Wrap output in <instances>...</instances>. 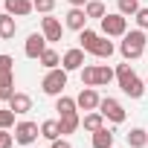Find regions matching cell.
Wrapping results in <instances>:
<instances>
[{"label": "cell", "instance_id": "cell-1", "mask_svg": "<svg viewBox=\"0 0 148 148\" xmlns=\"http://www.w3.org/2000/svg\"><path fill=\"white\" fill-rule=\"evenodd\" d=\"M145 44H148L145 29H131V32H125V35H122L119 52H122V58H125V61H136V58H142V55H145Z\"/></svg>", "mask_w": 148, "mask_h": 148}, {"label": "cell", "instance_id": "cell-2", "mask_svg": "<svg viewBox=\"0 0 148 148\" xmlns=\"http://www.w3.org/2000/svg\"><path fill=\"white\" fill-rule=\"evenodd\" d=\"M116 82H119V87H122L125 96H131V99H142V93H145V82L131 70V64H119V67H116Z\"/></svg>", "mask_w": 148, "mask_h": 148}, {"label": "cell", "instance_id": "cell-3", "mask_svg": "<svg viewBox=\"0 0 148 148\" xmlns=\"http://www.w3.org/2000/svg\"><path fill=\"white\" fill-rule=\"evenodd\" d=\"M67 87V70L64 67H55V70H47V76L41 82V90L47 96H61Z\"/></svg>", "mask_w": 148, "mask_h": 148}, {"label": "cell", "instance_id": "cell-4", "mask_svg": "<svg viewBox=\"0 0 148 148\" xmlns=\"http://www.w3.org/2000/svg\"><path fill=\"white\" fill-rule=\"evenodd\" d=\"M102 32H105L108 38H122V35L128 32V18H125L122 12H108V15L102 18Z\"/></svg>", "mask_w": 148, "mask_h": 148}, {"label": "cell", "instance_id": "cell-5", "mask_svg": "<svg viewBox=\"0 0 148 148\" xmlns=\"http://www.w3.org/2000/svg\"><path fill=\"white\" fill-rule=\"evenodd\" d=\"M99 113L108 119V122H113V125H122L125 122V108H122V102L119 99H110V96H105L102 102H99Z\"/></svg>", "mask_w": 148, "mask_h": 148}, {"label": "cell", "instance_id": "cell-6", "mask_svg": "<svg viewBox=\"0 0 148 148\" xmlns=\"http://www.w3.org/2000/svg\"><path fill=\"white\" fill-rule=\"evenodd\" d=\"M38 136H41V125L38 122H29L26 119V122H18L15 125V142L18 145H32Z\"/></svg>", "mask_w": 148, "mask_h": 148}, {"label": "cell", "instance_id": "cell-7", "mask_svg": "<svg viewBox=\"0 0 148 148\" xmlns=\"http://www.w3.org/2000/svg\"><path fill=\"white\" fill-rule=\"evenodd\" d=\"M41 32H44V38H47L49 44H58V41L64 38V26H61V21L52 18V15L41 18Z\"/></svg>", "mask_w": 148, "mask_h": 148}, {"label": "cell", "instance_id": "cell-8", "mask_svg": "<svg viewBox=\"0 0 148 148\" xmlns=\"http://www.w3.org/2000/svg\"><path fill=\"white\" fill-rule=\"evenodd\" d=\"M47 38H44V32H32L29 38H26V44H23V52H26V58H41L44 55V49H47Z\"/></svg>", "mask_w": 148, "mask_h": 148}, {"label": "cell", "instance_id": "cell-9", "mask_svg": "<svg viewBox=\"0 0 148 148\" xmlns=\"http://www.w3.org/2000/svg\"><path fill=\"white\" fill-rule=\"evenodd\" d=\"M87 12L82 9V6H73L67 15H64V26L67 29H73V32H82V29H87Z\"/></svg>", "mask_w": 148, "mask_h": 148}, {"label": "cell", "instance_id": "cell-10", "mask_svg": "<svg viewBox=\"0 0 148 148\" xmlns=\"http://www.w3.org/2000/svg\"><path fill=\"white\" fill-rule=\"evenodd\" d=\"M61 67H64L67 73H73V70H82V67H84V49H82V47H73V49H67V52L61 55Z\"/></svg>", "mask_w": 148, "mask_h": 148}, {"label": "cell", "instance_id": "cell-11", "mask_svg": "<svg viewBox=\"0 0 148 148\" xmlns=\"http://www.w3.org/2000/svg\"><path fill=\"white\" fill-rule=\"evenodd\" d=\"M99 102H102V96L96 93V87H84V90L76 96L79 110H99Z\"/></svg>", "mask_w": 148, "mask_h": 148}, {"label": "cell", "instance_id": "cell-12", "mask_svg": "<svg viewBox=\"0 0 148 148\" xmlns=\"http://www.w3.org/2000/svg\"><path fill=\"white\" fill-rule=\"evenodd\" d=\"M6 12L15 18H26L29 12H35V6H32V0H6Z\"/></svg>", "mask_w": 148, "mask_h": 148}, {"label": "cell", "instance_id": "cell-13", "mask_svg": "<svg viewBox=\"0 0 148 148\" xmlns=\"http://www.w3.org/2000/svg\"><path fill=\"white\" fill-rule=\"evenodd\" d=\"M15 93H18V90H15V70H12V73H0V99L9 102Z\"/></svg>", "mask_w": 148, "mask_h": 148}, {"label": "cell", "instance_id": "cell-14", "mask_svg": "<svg viewBox=\"0 0 148 148\" xmlns=\"http://www.w3.org/2000/svg\"><path fill=\"white\" fill-rule=\"evenodd\" d=\"M9 108H12L18 116H23V113H29V110H32V99H29L26 93H15V96L9 99Z\"/></svg>", "mask_w": 148, "mask_h": 148}, {"label": "cell", "instance_id": "cell-15", "mask_svg": "<svg viewBox=\"0 0 148 148\" xmlns=\"http://www.w3.org/2000/svg\"><path fill=\"white\" fill-rule=\"evenodd\" d=\"M82 128H84V131H90V134H96L99 128H105V116H102L99 110H87V113H84V119H82Z\"/></svg>", "mask_w": 148, "mask_h": 148}, {"label": "cell", "instance_id": "cell-16", "mask_svg": "<svg viewBox=\"0 0 148 148\" xmlns=\"http://www.w3.org/2000/svg\"><path fill=\"white\" fill-rule=\"evenodd\" d=\"M15 32H18V23H15V15L3 12V15H0V38H3V41H9V38H15Z\"/></svg>", "mask_w": 148, "mask_h": 148}, {"label": "cell", "instance_id": "cell-17", "mask_svg": "<svg viewBox=\"0 0 148 148\" xmlns=\"http://www.w3.org/2000/svg\"><path fill=\"white\" fill-rule=\"evenodd\" d=\"M116 79V70L110 64H96V87H108Z\"/></svg>", "mask_w": 148, "mask_h": 148}, {"label": "cell", "instance_id": "cell-18", "mask_svg": "<svg viewBox=\"0 0 148 148\" xmlns=\"http://www.w3.org/2000/svg\"><path fill=\"white\" fill-rule=\"evenodd\" d=\"M55 110H58V116H70V113H79V105H76V99H70V96H55Z\"/></svg>", "mask_w": 148, "mask_h": 148}, {"label": "cell", "instance_id": "cell-19", "mask_svg": "<svg viewBox=\"0 0 148 148\" xmlns=\"http://www.w3.org/2000/svg\"><path fill=\"white\" fill-rule=\"evenodd\" d=\"M90 145H93V148H113V131H110V128H99V131L93 134Z\"/></svg>", "mask_w": 148, "mask_h": 148}, {"label": "cell", "instance_id": "cell-20", "mask_svg": "<svg viewBox=\"0 0 148 148\" xmlns=\"http://www.w3.org/2000/svg\"><path fill=\"white\" fill-rule=\"evenodd\" d=\"M113 52H116V47H113V41H110L108 35H105V38L99 35V41H96V49H93L90 55H96V58H110Z\"/></svg>", "mask_w": 148, "mask_h": 148}, {"label": "cell", "instance_id": "cell-21", "mask_svg": "<svg viewBox=\"0 0 148 148\" xmlns=\"http://www.w3.org/2000/svg\"><path fill=\"white\" fill-rule=\"evenodd\" d=\"M96 41H99V32H93V29H82L79 32V47L84 52H93L96 49Z\"/></svg>", "mask_w": 148, "mask_h": 148}, {"label": "cell", "instance_id": "cell-22", "mask_svg": "<svg viewBox=\"0 0 148 148\" xmlns=\"http://www.w3.org/2000/svg\"><path fill=\"white\" fill-rule=\"evenodd\" d=\"M41 136L49 139V142L58 139V136H61V122H58V119H47V122H41Z\"/></svg>", "mask_w": 148, "mask_h": 148}, {"label": "cell", "instance_id": "cell-23", "mask_svg": "<svg viewBox=\"0 0 148 148\" xmlns=\"http://www.w3.org/2000/svg\"><path fill=\"white\" fill-rule=\"evenodd\" d=\"M58 122H61V136H67V134H76V131L82 128V119H79V113H70V116H61Z\"/></svg>", "mask_w": 148, "mask_h": 148}, {"label": "cell", "instance_id": "cell-24", "mask_svg": "<svg viewBox=\"0 0 148 148\" xmlns=\"http://www.w3.org/2000/svg\"><path fill=\"white\" fill-rule=\"evenodd\" d=\"M38 61H41V67H47V70H55V67H61V55H58L52 47H47V49H44V55H41Z\"/></svg>", "mask_w": 148, "mask_h": 148}, {"label": "cell", "instance_id": "cell-25", "mask_svg": "<svg viewBox=\"0 0 148 148\" xmlns=\"http://www.w3.org/2000/svg\"><path fill=\"white\" fill-rule=\"evenodd\" d=\"M128 145H131V148H145V145H148V131H142V128H131V134H128Z\"/></svg>", "mask_w": 148, "mask_h": 148}, {"label": "cell", "instance_id": "cell-26", "mask_svg": "<svg viewBox=\"0 0 148 148\" xmlns=\"http://www.w3.org/2000/svg\"><path fill=\"white\" fill-rule=\"evenodd\" d=\"M116 12H122L125 18H134L139 12V0H116Z\"/></svg>", "mask_w": 148, "mask_h": 148}, {"label": "cell", "instance_id": "cell-27", "mask_svg": "<svg viewBox=\"0 0 148 148\" xmlns=\"http://www.w3.org/2000/svg\"><path fill=\"white\" fill-rule=\"evenodd\" d=\"M84 12H87V18H96V21H102L108 12H105V3L102 0H90V3L84 6Z\"/></svg>", "mask_w": 148, "mask_h": 148}, {"label": "cell", "instance_id": "cell-28", "mask_svg": "<svg viewBox=\"0 0 148 148\" xmlns=\"http://www.w3.org/2000/svg\"><path fill=\"white\" fill-rule=\"evenodd\" d=\"M82 84L84 87H96V64H84L82 67Z\"/></svg>", "mask_w": 148, "mask_h": 148}, {"label": "cell", "instance_id": "cell-29", "mask_svg": "<svg viewBox=\"0 0 148 148\" xmlns=\"http://www.w3.org/2000/svg\"><path fill=\"white\" fill-rule=\"evenodd\" d=\"M15 116H18V113H15L12 108H0V128H6V131L15 128Z\"/></svg>", "mask_w": 148, "mask_h": 148}, {"label": "cell", "instance_id": "cell-30", "mask_svg": "<svg viewBox=\"0 0 148 148\" xmlns=\"http://www.w3.org/2000/svg\"><path fill=\"white\" fill-rule=\"evenodd\" d=\"M32 6H35V12H41V15H49V12L55 9V0H32Z\"/></svg>", "mask_w": 148, "mask_h": 148}, {"label": "cell", "instance_id": "cell-31", "mask_svg": "<svg viewBox=\"0 0 148 148\" xmlns=\"http://www.w3.org/2000/svg\"><path fill=\"white\" fill-rule=\"evenodd\" d=\"M15 70V58L6 55V52H0V73H12Z\"/></svg>", "mask_w": 148, "mask_h": 148}, {"label": "cell", "instance_id": "cell-32", "mask_svg": "<svg viewBox=\"0 0 148 148\" xmlns=\"http://www.w3.org/2000/svg\"><path fill=\"white\" fill-rule=\"evenodd\" d=\"M134 21H136V26H139V29H148V9H145V6H139V12L134 15Z\"/></svg>", "mask_w": 148, "mask_h": 148}, {"label": "cell", "instance_id": "cell-33", "mask_svg": "<svg viewBox=\"0 0 148 148\" xmlns=\"http://www.w3.org/2000/svg\"><path fill=\"white\" fill-rule=\"evenodd\" d=\"M15 145V134H9L6 128H0V148H12Z\"/></svg>", "mask_w": 148, "mask_h": 148}, {"label": "cell", "instance_id": "cell-34", "mask_svg": "<svg viewBox=\"0 0 148 148\" xmlns=\"http://www.w3.org/2000/svg\"><path fill=\"white\" fill-rule=\"evenodd\" d=\"M49 148H73V142L70 139H64V136H58V139H52V145Z\"/></svg>", "mask_w": 148, "mask_h": 148}, {"label": "cell", "instance_id": "cell-35", "mask_svg": "<svg viewBox=\"0 0 148 148\" xmlns=\"http://www.w3.org/2000/svg\"><path fill=\"white\" fill-rule=\"evenodd\" d=\"M67 3H70V6H82V9H84V6L90 3V0H67Z\"/></svg>", "mask_w": 148, "mask_h": 148}, {"label": "cell", "instance_id": "cell-36", "mask_svg": "<svg viewBox=\"0 0 148 148\" xmlns=\"http://www.w3.org/2000/svg\"><path fill=\"white\" fill-rule=\"evenodd\" d=\"M0 108H3V99H0Z\"/></svg>", "mask_w": 148, "mask_h": 148}, {"label": "cell", "instance_id": "cell-37", "mask_svg": "<svg viewBox=\"0 0 148 148\" xmlns=\"http://www.w3.org/2000/svg\"><path fill=\"white\" fill-rule=\"evenodd\" d=\"M145 87H148V79H145Z\"/></svg>", "mask_w": 148, "mask_h": 148}]
</instances>
